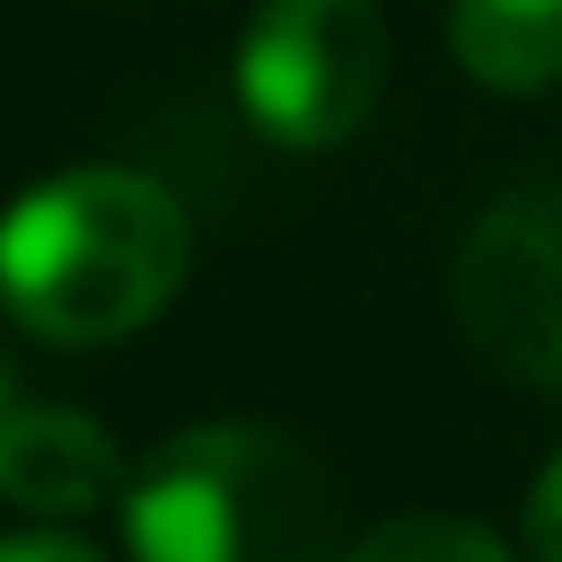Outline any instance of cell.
<instances>
[{
	"mask_svg": "<svg viewBox=\"0 0 562 562\" xmlns=\"http://www.w3.org/2000/svg\"><path fill=\"white\" fill-rule=\"evenodd\" d=\"M191 273V224L175 191L124 166L34 182L0 215V306L34 339L100 348L158 315Z\"/></svg>",
	"mask_w": 562,
	"mask_h": 562,
	"instance_id": "6da1fadb",
	"label": "cell"
},
{
	"mask_svg": "<svg viewBox=\"0 0 562 562\" xmlns=\"http://www.w3.org/2000/svg\"><path fill=\"white\" fill-rule=\"evenodd\" d=\"M133 562H348L339 488L290 430H182L124 488Z\"/></svg>",
	"mask_w": 562,
	"mask_h": 562,
	"instance_id": "7a4b0ae2",
	"label": "cell"
},
{
	"mask_svg": "<svg viewBox=\"0 0 562 562\" xmlns=\"http://www.w3.org/2000/svg\"><path fill=\"white\" fill-rule=\"evenodd\" d=\"M240 108L281 149H331L372 116L389 34L372 0H265L240 34Z\"/></svg>",
	"mask_w": 562,
	"mask_h": 562,
	"instance_id": "3957f363",
	"label": "cell"
},
{
	"mask_svg": "<svg viewBox=\"0 0 562 562\" xmlns=\"http://www.w3.org/2000/svg\"><path fill=\"white\" fill-rule=\"evenodd\" d=\"M456 306L505 372L562 389V175L480 215L456 265Z\"/></svg>",
	"mask_w": 562,
	"mask_h": 562,
	"instance_id": "277c9868",
	"label": "cell"
},
{
	"mask_svg": "<svg viewBox=\"0 0 562 562\" xmlns=\"http://www.w3.org/2000/svg\"><path fill=\"white\" fill-rule=\"evenodd\" d=\"M0 496L42 521H75L124 496V456L91 414L67 405H18L0 422Z\"/></svg>",
	"mask_w": 562,
	"mask_h": 562,
	"instance_id": "5b68a950",
	"label": "cell"
},
{
	"mask_svg": "<svg viewBox=\"0 0 562 562\" xmlns=\"http://www.w3.org/2000/svg\"><path fill=\"white\" fill-rule=\"evenodd\" d=\"M447 42L488 91H538L562 75V0H456Z\"/></svg>",
	"mask_w": 562,
	"mask_h": 562,
	"instance_id": "8992f818",
	"label": "cell"
},
{
	"mask_svg": "<svg viewBox=\"0 0 562 562\" xmlns=\"http://www.w3.org/2000/svg\"><path fill=\"white\" fill-rule=\"evenodd\" d=\"M348 562H513V554L480 521H456V513H405V521H381L372 538H356Z\"/></svg>",
	"mask_w": 562,
	"mask_h": 562,
	"instance_id": "52a82bcc",
	"label": "cell"
},
{
	"mask_svg": "<svg viewBox=\"0 0 562 562\" xmlns=\"http://www.w3.org/2000/svg\"><path fill=\"white\" fill-rule=\"evenodd\" d=\"M521 538H529V554L538 562H562V456L538 472V488H529V505H521Z\"/></svg>",
	"mask_w": 562,
	"mask_h": 562,
	"instance_id": "ba28073f",
	"label": "cell"
},
{
	"mask_svg": "<svg viewBox=\"0 0 562 562\" xmlns=\"http://www.w3.org/2000/svg\"><path fill=\"white\" fill-rule=\"evenodd\" d=\"M0 562H100L83 538H58V529H34V538H0Z\"/></svg>",
	"mask_w": 562,
	"mask_h": 562,
	"instance_id": "9c48e42d",
	"label": "cell"
},
{
	"mask_svg": "<svg viewBox=\"0 0 562 562\" xmlns=\"http://www.w3.org/2000/svg\"><path fill=\"white\" fill-rule=\"evenodd\" d=\"M9 389H18V381H9V364H0V422L18 414V397H9Z\"/></svg>",
	"mask_w": 562,
	"mask_h": 562,
	"instance_id": "30bf717a",
	"label": "cell"
}]
</instances>
